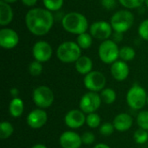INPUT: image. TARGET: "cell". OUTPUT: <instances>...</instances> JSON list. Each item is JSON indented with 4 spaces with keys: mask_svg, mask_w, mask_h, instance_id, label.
Returning <instances> with one entry per match:
<instances>
[{
    "mask_svg": "<svg viewBox=\"0 0 148 148\" xmlns=\"http://www.w3.org/2000/svg\"><path fill=\"white\" fill-rule=\"evenodd\" d=\"M54 16L45 8L35 7L29 10L24 16V23L28 30L34 36H46L54 25Z\"/></svg>",
    "mask_w": 148,
    "mask_h": 148,
    "instance_id": "1",
    "label": "cell"
},
{
    "mask_svg": "<svg viewBox=\"0 0 148 148\" xmlns=\"http://www.w3.org/2000/svg\"><path fill=\"white\" fill-rule=\"evenodd\" d=\"M62 25L67 32L77 36L87 32L89 27L87 17L78 11L67 13L62 17Z\"/></svg>",
    "mask_w": 148,
    "mask_h": 148,
    "instance_id": "2",
    "label": "cell"
},
{
    "mask_svg": "<svg viewBox=\"0 0 148 148\" xmlns=\"http://www.w3.org/2000/svg\"><path fill=\"white\" fill-rule=\"evenodd\" d=\"M82 56V49L76 42L65 41L56 49L58 60L63 63H75Z\"/></svg>",
    "mask_w": 148,
    "mask_h": 148,
    "instance_id": "3",
    "label": "cell"
},
{
    "mask_svg": "<svg viewBox=\"0 0 148 148\" xmlns=\"http://www.w3.org/2000/svg\"><path fill=\"white\" fill-rule=\"evenodd\" d=\"M134 16L130 10H120L113 14L110 19V24L114 32L125 33L133 26Z\"/></svg>",
    "mask_w": 148,
    "mask_h": 148,
    "instance_id": "4",
    "label": "cell"
},
{
    "mask_svg": "<svg viewBox=\"0 0 148 148\" xmlns=\"http://www.w3.org/2000/svg\"><path fill=\"white\" fill-rule=\"evenodd\" d=\"M147 95L146 89L142 86L134 84L127 93V103L132 109L140 110L147 105Z\"/></svg>",
    "mask_w": 148,
    "mask_h": 148,
    "instance_id": "5",
    "label": "cell"
},
{
    "mask_svg": "<svg viewBox=\"0 0 148 148\" xmlns=\"http://www.w3.org/2000/svg\"><path fill=\"white\" fill-rule=\"evenodd\" d=\"M100 60L106 64H113L120 58V48L113 39L102 41L98 49Z\"/></svg>",
    "mask_w": 148,
    "mask_h": 148,
    "instance_id": "6",
    "label": "cell"
},
{
    "mask_svg": "<svg viewBox=\"0 0 148 148\" xmlns=\"http://www.w3.org/2000/svg\"><path fill=\"white\" fill-rule=\"evenodd\" d=\"M32 101L37 108L46 109L54 103L55 95L50 88L44 85L38 86L32 92Z\"/></svg>",
    "mask_w": 148,
    "mask_h": 148,
    "instance_id": "7",
    "label": "cell"
},
{
    "mask_svg": "<svg viewBox=\"0 0 148 148\" xmlns=\"http://www.w3.org/2000/svg\"><path fill=\"white\" fill-rule=\"evenodd\" d=\"M107 79L103 73L98 70H92L88 75H84L83 84L90 92H101L106 86Z\"/></svg>",
    "mask_w": 148,
    "mask_h": 148,
    "instance_id": "8",
    "label": "cell"
},
{
    "mask_svg": "<svg viewBox=\"0 0 148 148\" xmlns=\"http://www.w3.org/2000/svg\"><path fill=\"white\" fill-rule=\"evenodd\" d=\"M102 103L101 95L95 92H90L84 94L80 100L79 108L86 114L96 113Z\"/></svg>",
    "mask_w": 148,
    "mask_h": 148,
    "instance_id": "9",
    "label": "cell"
},
{
    "mask_svg": "<svg viewBox=\"0 0 148 148\" xmlns=\"http://www.w3.org/2000/svg\"><path fill=\"white\" fill-rule=\"evenodd\" d=\"M113 28L110 23L104 20H99L94 22L89 27V33L93 38L105 41L109 39L113 36Z\"/></svg>",
    "mask_w": 148,
    "mask_h": 148,
    "instance_id": "10",
    "label": "cell"
},
{
    "mask_svg": "<svg viewBox=\"0 0 148 148\" xmlns=\"http://www.w3.org/2000/svg\"><path fill=\"white\" fill-rule=\"evenodd\" d=\"M53 55L52 46L46 41L40 40L34 43L32 47V56L36 61L42 63L49 61Z\"/></svg>",
    "mask_w": 148,
    "mask_h": 148,
    "instance_id": "11",
    "label": "cell"
},
{
    "mask_svg": "<svg viewBox=\"0 0 148 148\" xmlns=\"http://www.w3.org/2000/svg\"><path fill=\"white\" fill-rule=\"evenodd\" d=\"M48 121V114L45 109L36 108L30 111L26 118V122L28 126L32 129L42 128Z\"/></svg>",
    "mask_w": 148,
    "mask_h": 148,
    "instance_id": "12",
    "label": "cell"
},
{
    "mask_svg": "<svg viewBox=\"0 0 148 148\" xmlns=\"http://www.w3.org/2000/svg\"><path fill=\"white\" fill-rule=\"evenodd\" d=\"M19 43V36L16 30L10 28L0 29V46L4 49H12Z\"/></svg>",
    "mask_w": 148,
    "mask_h": 148,
    "instance_id": "13",
    "label": "cell"
},
{
    "mask_svg": "<svg viewBox=\"0 0 148 148\" xmlns=\"http://www.w3.org/2000/svg\"><path fill=\"white\" fill-rule=\"evenodd\" d=\"M86 115L81 109L69 110L64 116V123L70 129H78L86 124Z\"/></svg>",
    "mask_w": 148,
    "mask_h": 148,
    "instance_id": "14",
    "label": "cell"
},
{
    "mask_svg": "<svg viewBox=\"0 0 148 148\" xmlns=\"http://www.w3.org/2000/svg\"><path fill=\"white\" fill-rule=\"evenodd\" d=\"M59 144L62 148H81L82 136L75 131H65L59 137Z\"/></svg>",
    "mask_w": 148,
    "mask_h": 148,
    "instance_id": "15",
    "label": "cell"
},
{
    "mask_svg": "<svg viewBox=\"0 0 148 148\" xmlns=\"http://www.w3.org/2000/svg\"><path fill=\"white\" fill-rule=\"evenodd\" d=\"M110 72L115 81L123 82L128 77L130 69L128 64L126 62L122 60H117L113 64H111Z\"/></svg>",
    "mask_w": 148,
    "mask_h": 148,
    "instance_id": "16",
    "label": "cell"
},
{
    "mask_svg": "<svg viewBox=\"0 0 148 148\" xmlns=\"http://www.w3.org/2000/svg\"><path fill=\"white\" fill-rule=\"evenodd\" d=\"M113 124L116 131L123 133L128 131L132 127L134 124V120L130 114L126 113H121L114 117Z\"/></svg>",
    "mask_w": 148,
    "mask_h": 148,
    "instance_id": "17",
    "label": "cell"
},
{
    "mask_svg": "<svg viewBox=\"0 0 148 148\" xmlns=\"http://www.w3.org/2000/svg\"><path fill=\"white\" fill-rule=\"evenodd\" d=\"M14 17V12H13V9L12 7L3 2V1H0V24L1 26L4 27L9 25Z\"/></svg>",
    "mask_w": 148,
    "mask_h": 148,
    "instance_id": "18",
    "label": "cell"
},
{
    "mask_svg": "<svg viewBox=\"0 0 148 148\" xmlns=\"http://www.w3.org/2000/svg\"><path fill=\"white\" fill-rule=\"evenodd\" d=\"M76 71L82 75H86L93 70V61L88 56H81V57L75 62Z\"/></svg>",
    "mask_w": 148,
    "mask_h": 148,
    "instance_id": "19",
    "label": "cell"
},
{
    "mask_svg": "<svg viewBox=\"0 0 148 148\" xmlns=\"http://www.w3.org/2000/svg\"><path fill=\"white\" fill-rule=\"evenodd\" d=\"M24 111V103L20 97L12 98L9 104V113L12 118H19Z\"/></svg>",
    "mask_w": 148,
    "mask_h": 148,
    "instance_id": "20",
    "label": "cell"
},
{
    "mask_svg": "<svg viewBox=\"0 0 148 148\" xmlns=\"http://www.w3.org/2000/svg\"><path fill=\"white\" fill-rule=\"evenodd\" d=\"M76 42L82 49H88L93 44V36L88 32L80 34L77 36Z\"/></svg>",
    "mask_w": 148,
    "mask_h": 148,
    "instance_id": "21",
    "label": "cell"
},
{
    "mask_svg": "<svg viewBox=\"0 0 148 148\" xmlns=\"http://www.w3.org/2000/svg\"><path fill=\"white\" fill-rule=\"evenodd\" d=\"M100 95L101 97L102 101L108 105L113 104L116 101V98H117V94L115 90L111 88H105L101 92Z\"/></svg>",
    "mask_w": 148,
    "mask_h": 148,
    "instance_id": "22",
    "label": "cell"
},
{
    "mask_svg": "<svg viewBox=\"0 0 148 148\" xmlns=\"http://www.w3.org/2000/svg\"><path fill=\"white\" fill-rule=\"evenodd\" d=\"M136 52L131 46H123L120 48V59L127 62L135 58Z\"/></svg>",
    "mask_w": 148,
    "mask_h": 148,
    "instance_id": "23",
    "label": "cell"
},
{
    "mask_svg": "<svg viewBox=\"0 0 148 148\" xmlns=\"http://www.w3.org/2000/svg\"><path fill=\"white\" fill-rule=\"evenodd\" d=\"M14 133V127L9 121H2L0 124V138L2 140L9 139Z\"/></svg>",
    "mask_w": 148,
    "mask_h": 148,
    "instance_id": "24",
    "label": "cell"
},
{
    "mask_svg": "<svg viewBox=\"0 0 148 148\" xmlns=\"http://www.w3.org/2000/svg\"><path fill=\"white\" fill-rule=\"evenodd\" d=\"M101 122V116L97 113H92L86 115V124L88 127L95 129L97 127H100Z\"/></svg>",
    "mask_w": 148,
    "mask_h": 148,
    "instance_id": "25",
    "label": "cell"
},
{
    "mask_svg": "<svg viewBox=\"0 0 148 148\" xmlns=\"http://www.w3.org/2000/svg\"><path fill=\"white\" fill-rule=\"evenodd\" d=\"M42 3L45 9L49 11H57L63 6L64 0H42Z\"/></svg>",
    "mask_w": 148,
    "mask_h": 148,
    "instance_id": "26",
    "label": "cell"
},
{
    "mask_svg": "<svg viewBox=\"0 0 148 148\" xmlns=\"http://www.w3.org/2000/svg\"><path fill=\"white\" fill-rule=\"evenodd\" d=\"M136 123L140 128L148 131V111H140L136 117Z\"/></svg>",
    "mask_w": 148,
    "mask_h": 148,
    "instance_id": "27",
    "label": "cell"
},
{
    "mask_svg": "<svg viewBox=\"0 0 148 148\" xmlns=\"http://www.w3.org/2000/svg\"><path fill=\"white\" fill-rule=\"evenodd\" d=\"M28 70L29 73L32 75V76H38L42 73L43 70V66L42 63L34 60L33 62H31L28 67Z\"/></svg>",
    "mask_w": 148,
    "mask_h": 148,
    "instance_id": "28",
    "label": "cell"
},
{
    "mask_svg": "<svg viewBox=\"0 0 148 148\" xmlns=\"http://www.w3.org/2000/svg\"><path fill=\"white\" fill-rule=\"evenodd\" d=\"M120 4L127 10H134L142 6L145 0H118Z\"/></svg>",
    "mask_w": 148,
    "mask_h": 148,
    "instance_id": "29",
    "label": "cell"
},
{
    "mask_svg": "<svg viewBox=\"0 0 148 148\" xmlns=\"http://www.w3.org/2000/svg\"><path fill=\"white\" fill-rule=\"evenodd\" d=\"M134 141L139 145H143L147 143L148 140V131L139 128L134 134Z\"/></svg>",
    "mask_w": 148,
    "mask_h": 148,
    "instance_id": "30",
    "label": "cell"
},
{
    "mask_svg": "<svg viewBox=\"0 0 148 148\" xmlns=\"http://www.w3.org/2000/svg\"><path fill=\"white\" fill-rule=\"evenodd\" d=\"M115 128L114 127L113 122H104L103 124H101L99 127V132L100 134L104 136V137H108L111 136L114 132Z\"/></svg>",
    "mask_w": 148,
    "mask_h": 148,
    "instance_id": "31",
    "label": "cell"
},
{
    "mask_svg": "<svg viewBox=\"0 0 148 148\" xmlns=\"http://www.w3.org/2000/svg\"><path fill=\"white\" fill-rule=\"evenodd\" d=\"M138 34L141 39L148 41V19L142 21L138 28Z\"/></svg>",
    "mask_w": 148,
    "mask_h": 148,
    "instance_id": "32",
    "label": "cell"
},
{
    "mask_svg": "<svg viewBox=\"0 0 148 148\" xmlns=\"http://www.w3.org/2000/svg\"><path fill=\"white\" fill-rule=\"evenodd\" d=\"M81 136H82V141L83 145L89 146V145L94 144L95 141V135L92 132H89V131L85 132Z\"/></svg>",
    "mask_w": 148,
    "mask_h": 148,
    "instance_id": "33",
    "label": "cell"
},
{
    "mask_svg": "<svg viewBox=\"0 0 148 148\" xmlns=\"http://www.w3.org/2000/svg\"><path fill=\"white\" fill-rule=\"evenodd\" d=\"M101 4L104 9L108 10H111L116 7L117 1L116 0H101Z\"/></svg>",
    "mask_w": 148,
    "mask_h": 148,
    "instance_id": "34",
    "label": "cell"
},
{
    "mask_svg": "<svg viewBox=\"0 0 148 148\" xmlns=\"http://www.w3.org/2000/svg\"><path fill=\"white\" fill-rule=\"evenodd\" d=\"M38 0H21V2L23 3V5H25L26 7H33L36 4Z\"/></svg>",
    "mask_w": 148,
    "mask_h": 148,
    "instance_id": "35",
    "label": "cell"
},
{
    "mask_svg": "<svg viewBox=\"0 0 148 148\" xmlns=\"http://www.w3.org/2000/svg\"><path fill=\"white\" fill-rule=\"evenodd\" d=\"M122 38H123V34H122V33H118V32H114V38H113V40H114L115 42H121Z\"/></svg>",
    "mask_w": 148,
    "mask_h": 148,
    "instance_id": "36",
    "label": "cell"
},
{
    "mask_svg": "<svg viewBox=\"0 0 148 148\" xmlns=\"http://www.w3.org/2000/svg\"><path fill=\"white\" fill-rule=\"evenodd\" d=\"M10 95H11L12 98H16V97H18L19 90L16 88H11L10 90Z\"/></svg>",
    "mask_w": 148,
    "mask_h": 148,
    "instance_id": "37",
    "label": "cell"
},
{
    "mask_svg": "<svg viewBox=\"0 0 148 148\" xmlns=\"http://www.w3.org/2000/svg\"><path fill=\"white\" fill-rule=\"evenodd\" d=\"M94 148H111L108 145H107V144H104V143H98V144H96Z\"/></svg>",
    "mask_w": 148,
    "mask_h": 148,
    "instance_id": "38",
    "label": "cell"
},
{
    "mask_svg": "<svg viewBox=\"0 0 148 148\" xmlns=\"http://www.w3.org/2000/svg\"><path fill=\"white\" fill-rule=\"evenodd\" d=\"M31 148H48L45 145H43V144H40V143H38V144H36V145H34L33 147Z\"/></svg>",
    "mask_w": 148,
    "mask_h": 148,
    "instance_id": "39",
    "label": "cell"
},
{
    "mask_svg": "<svg viewBox=\"0 0 148 148\" xmlns=\"http://www.w3.org/2000/svg\"><path fill=\"white\" fill-rule=\"evenodd\" d=\"M2 1H3V2H5V3H7L10 4V3H14L17 2L18 0H2Z\"/></svg>",
    "mask_w": 148,
    "mask_h": 148,
    "instance_id": "40",
    "label": "cell"
},
{
    "mask_svg": "<svg viewBox=\"0 0 148 148\" xmlns=\"http://www.w3.org/2000/svg\"><path fill=\"white\" fill-rule=\"evenodd\" d=\"M145 4H146V6L148 8V0H145Z\"/></svg>",
    "mask_w": 148,
    "mask_h": 148,
    "instance_id": "41",
    "label": "cell"
},
{
    "mask_svg": "<svg viewBox=\"0 0 148 148\" xmlns=\"http://www.w3.org/2000/svg\"><path fill=\"white\" fill-rule=\"evenodd\" d=\"M147 106H148V95H147Z\"/></svg>",
    "mask_w": 148,
    "mask_h": 148,
    "instance_id": "42",
    "label": "cell"
}]
</instances>
